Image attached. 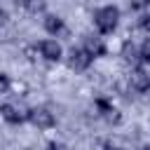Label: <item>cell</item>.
Returning <instances> with one entry per match:
<instances>
[{"mask_svg": "<svg viewBox=\"0 0 150 150\" xmlns=\"http://www.w3.org/2000/svg\"><path fill=\"white\" fill-rule=\"evenodd\" d=\"M96 28L101 30V33H112L115 30V26H117V19H120V9L117 7H103V9H98L96 12Z\"/></svg>", "mask_w": 150, "mask_h": 150, "instance_id": "obj_1", "label": "cell"}, {"mask_svg": "<svg viewBox=\"0 0 150 150\" xmlns=\"http://www.w3.org/2000/svg\"><path fill=\"white\" fill-rule=\"evenodd\" d=\"M2 117L7 122H12V124H21V122L30 120V110L19 105V103H5L2 105Z\"/></svg>", "mask_w": 150, "mask_h": 150, "instance_id": "obj_2", "label": "cell"}, {"mask_svg": "<svg viewBox=\"0 0 150 150\" xmlns=\"http://www.w3.org/2000/svg\"><path fill=\"white\" fill-rule=\"evenodd\" d=\"M91 59H94L91 52H87L84 47H80V49H73V52H70V61H68V63H70L73 70H87L89 63H91Z\"/></svg>", "mask_w": 150, "mask_h": 150, "instance_id": "obj_3", "label": "cell"}, {"mask_svg": "<svg viewBox=\"0 0 150 150\" xmlns=\"http://www.w3.org/2000/svg\"><path fill=\"white\" fill-rule=\"evenodd\" d=\"M30 122L38 129H49V127H54V115L47 108H33L30 110Z\"/></svg>", "mask_w": 150, "mask_h": 150, "instance_id": "obj_4", "label": "cell"}, {"mask_svg": "<svg viewBox=\"0 0 150 150\" xmlns=\"http://www.w3.org/2000/svg\"><path fill=\"white\" fill-rule=\"evenodd\" d=\"M129 82H131V89H136L141 94L150 91V75H145L143 70H134L131 77H129Z\"/></svg>", "mask_w": 150, "mask_h": 150, "instance_id": "obj_5", "label": "cell"}, {"mask_svg": "<svg viewBox=\"0 0 150 150\" xmlns=\"http://www.w3.org/2000/svg\"><path fill=\"white\" fill-rule=\"evenodd\" d=\"M40 54H42L47 61H59V59H61V47H59L54 40H42V42H40Z\"/></svg>", "mask_w": 150, "mask_h": 150, "instance_id": "obj_6", "label": "cell"}, {"mask_svg": "<svg viewBox=\"0 0 150 150\" xmlns=\"http://www.w3.org/2000/svg\"><path fill=\"white\" fill-rule=\"evenodd\" d=\"M96 105H98V110H101V115H103V117H105L108 122H112V124H117V122L122 120V117H120V112H117V110H115V108H112V105H110L108 101H103V98H98V101H96Z\"/></svg>", "mask_w": 150, "mask_h": 150, "instance_id": "obj_7", "label": "cell"}, {"mask_svg": "<svg viewBox=\"0 0 150 150\" xmlns=\"http://www.w3.org/2000/svg\"><path fill=\"white\" fill-rule=\"evenodd\" d=\"M84 49L87 52H91V56H103L105 54V45H103V40L101 38H84Z\"/></svg>", "mask_w": 150, "mask_h": 150, "instance_id": "obj_8", "label": "cell"}, {"mask_svg": "<svg viewBox=\"0 0 150 150\" xmlns=\"http://www.w3.org/2000/svg\"><path fill=\"white\" fill-rule=\"evenodd\" d=\"M122 56H124L127 63H138V61L143 59V56L138 54V49H136L134 42H124V47H122Z\"/></svg>", "mask_w": 150, "mask_h": 150, "instance_id": "obj_9", "label": "cell"}, {"mask_svg": "<svg viewBox=\"0 0 150 150\" xmlns=\"http://www.w3.org/2000/svg\"><path fill=\"white\" fill-rule=\"evenodd\" d=\"M45 28H47L49 33H59V30L63 28V21H61L59 16H47V19H45Z\"/></svg>", "mask_w": 150, "mask_h": 150, "instance_id": "obj_10", "label": "cell"}, {"mask_svg": "<svg viewBox=\"0 0 150 150\" xmlns=\"http://www.w3.org/2000/svg\"><path fill=\"white\" fill-rule=\"evenodd\" d=\"M21 5H23L28 12H33V14H38V12L45 9V0H21Z\"/></svg>", "mask_w": 150, "mask_h": 150, "instance_id": "obj_11", "label": "cell"}, {"mask_svg": "<svg viewBox=\"0 0 150 150\" xmlns=\"http://www.w3.org/2000/svg\"><path fill=\"white\" fill-rule=\"evenodd\" d=\"M148 5H150V0H129V7L131 9H143Z\"/></svg>", "mask_w": 150, "mask_h": 150, "instance_id": "obj_12", "label": "cell"}, {"mask_svg": "<svg viewBox=\"0 0 150 150\" xmlns=\"http://www.w3.org/2000/svg\"><path fill=\"white\" fill-rule=\"evenodd\" d=\"M141 56H143V61H148V63H150V40H145V42H143V47H141Z\"/></svg>", "mask_w": 150, "mask_h": 150, "instance_id": "obj_13", "label": "cell"}, {"mask_svg": "<svg viewBox=\"0 0 150 150\" xmlns=\"http://www.w3.org/2000/svg\"><path fill=\"white\" fill-rule=\"evenodd\" d=\"M0 89H2V94H7V89H9V77L7 75H0Z\"/></svg>", "mask_w": 150, "mask_h": 150, "instance_id": "obj_14", "label": "cell"}, {"mask_svg": "<svg viewBox=\"0 0 150 150\" xmlns=\"http://www.w3.org/2000/svg\"><path fill=\"white\" fill-rule=\"evenodd\" d=\"M138 26H141V28H143V30H150V16H143V19H141V23H138Z\"/></svg>", "mask_w": 150, "mask_h": 150, "instance_id": "obj_15", "label": "cell"}, {"mask_svg": "<svg viewBox=\"0 0 150 150\" xmlns=\"http://www.w3.org/2000/svg\"><path fill=\"white\" fill-rule=\"evenodd\" d=\"M47 150H66V145H61V143H49Z\"/></svg>", "mask_w": 150, "mask_h": 150, "instance_id": "obj_16", "label": "cell"}, {"mask_svg": "<svg viewBox=\"0 0 150 150\" xmlns=\"http://www.w3.org/2000/svg\"><path fill=\"white\" fill-rule=\"evenodd\" d=\"M103 150H120V148H115V145H105Z\"/></svg>", "mask_w": 150, "mask_h": 150, "instance_id": "obj_17", "label": "cell"}, {"mask_svg": "<svg viewBox=\"0 0 150 150\" xmlns=\"http://www.w3.org/2000/svg\"><path fill=\"white\" fill-rule=\"evenodd\" d=\"M145 150H150V145H148V148H145Z\"/></svg>", "mask_w": 150, "mask_h": 150, "instance_id": "obj_18", "label": "cell"}]
</instances>
